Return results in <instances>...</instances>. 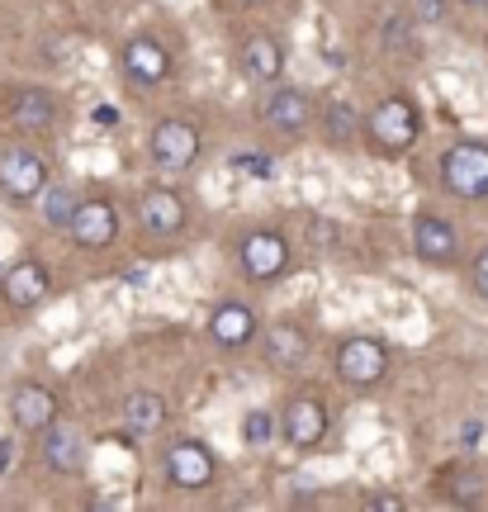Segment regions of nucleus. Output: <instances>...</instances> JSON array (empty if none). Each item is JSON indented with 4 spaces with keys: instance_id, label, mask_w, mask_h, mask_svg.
I'll use <instances>...</instances> for the list:
<instances>
[{
    "instance_id": "6e6552de",
    "label": "nucleus",
    "mask_w": 488,
    "mask_h": 512,
    "mask_svg": "<svg viewBox=\"0 0 488 512\" xmlns=\"http://www.w3.org/2000/svg\"><path fill=\"white\" fill-rule=\"evenodd\" d=\"M147 152L162 171H185V166L199 162V128L185 124V119H162L147 138Z\"/></svg>"
},
{
    "instance_id": "a211bd4d",
    "label": "nucleus",
    "mask_w": 488,
    "mask_h": 512,
    "mask_svg": "<svg viewBox=\"0 0 488 512\" xmlns=\"http://www.w3.org/2000/svg\"><path fill=\"white\" fill-rule=\"evenodd\" d=\"M280 427H285V441H290L294 451H313L327 437V408L318 399H294Z\"/></svg>"
},
{
    "instance_id": "c756f323",
    "label": "nucleus",
    "mask_w": 488,
    "mask_h": 512,
    "mask_svg": "<svg viewBox=\"0 0 488 512\" xmlns=\"http://www.w3.org/2000/svg\"><path fill=\"white\" fill-rule=\"evenodd\" d=\"M365 508H384V512H403V498H394V494H365Z\"/></svg>"
},
{
    "instance_id": "f8f14e48",
    "label": "nucleus",
    "mask_w": 488,
    "mask_h": 512,
    "mask_svg": "<svg viewBox=\"0 0 488 512\" xmlns=\"http://www.w3.org/2000/svg\"><path fill=\"white\" fill-rule=\"evenodd\" d=\"M138 223H143L152 238H176L185 228V200L166 185H152L143 200H138Z\"/></svg>"
},
{
    "instance_id": "c85d7f7f",
    "label": "nucleus",
    "mask_w": 488,
    "mask_h": 512,
    "mask_svg": "<svg viewBox=\"0 0 488 512\" xmlns=\"http://www.w3.org/2000/svg\"><path fill=\"white\" fill-rule=\"evenodd\" d=\"M441 15H446V0H417V19L422 24H436Z\"/></svg>"
},
{
    "instance_id": "aec40b11",
    "label": "nucleus",
    "mask_w": 488,
    "mask_h": 512,
    "mask_svg": "<svg viewBox=\"0 0 488 512\" xmlns=\"http://www.w3.org/2000/svg\"><path fill=\"white\" fill-rule=\"evenodd\" d=\"M266 356L275 370H299L308 361V332L299 323H275L266 332Z\"/></svg>"
},
{
    "instance_id": "4468645a",
    "label": "nucleus",
    "mask_w": 488,
    "mask_h": 512,
    "mask_svg": "<svg viewBox=\"0 0 488 512\" xmlns=\"http://www.w3.org/2000/svg\"><path fill=\"white\" fill-rule=\"evenodd\" d=\"M266 124L275 128V133H285V138H299L308 128V119H313V105H308V95L299 91V86H280L275 81L271 95H266Z\"/></svg>"
},
{
    "instance_id": "cd10ccee",
    "label": "nucleus",
    "mask_w": 488,
    "mask_h": 512,
    "mask_svg": "<svg viewBox=\"0 0 488 512\" xmlns=\"http://www.w3.org/2000/svg\"><path fill=\"white\" fill-rule=\"evenodd\" d=\"M308 238H313V247H332V242H337V223L332 219H308Z\"/></svg>"
},
{
    "instance_id": "72a5a7b5",
    "label": "nucleus",
    "mask_w": 488,
    "mask_h": 512,
    "mask_svg": "<svg viewBox=\"0 0 488 512\" xmlns=\"http://www.w3.org/2000/svg\"><path fill=\"white\" fill-rule=\"evenodd\" d=\"M465 5H488V0H465Z\"/></svg>"
},
{
    "instance_id": "1a4fd4ad",
    "label": "nucleus",
    "mask_w": 488,
    "mask_h": 512,
    "mask_svg": "<svg viewBox=\"0 0 488 512\" xmlns=\"http://www.w3.org/2000/svg\"><path fill=\"white\" fill-rule=\"evenodd\" d=\"M119 67H124V76L133 81V86L152 91V86H162L166 76H171V53H166L152 34H138V38H128V43H124Z\"/></svg>"
},
{
    "instance_id": "bb28decb",
    "label": "nucleus",
    "mask_w": 488,
    "mask_h": 512,
    "mask_svg": "<svg viewBox=\"0 0 488 512\" xmlns=\"http://www.w3.org/2000/svg\"><path fill=\"white\" fill-rule=\"evenodd\" d=\"M460 484H451V498H460V503H474V498H484V479L474 475H460V470H451Z\"/></svg>"
},
{
    "instance_id": "473e14b6",
    "label": "nucleus",
    "mask_w": 488,
    "mask_h": 512,
    "mask_svg": "<svg viewBox=\"0 0 488 512\" xmlns=\"http://www.w3.org/2000/svg\"><path fill=\"white\" fill-rule=\"evenodd\" d=\"M10 460H15V446H10V441H0V475L10 470Z\"/></svg>"
},
{
    "instance_id": "6ab92c4d",
    "label": "nucleus",
    "mask_w": 488,
    "mask_h": 512,
    "mask_svg": "<svg viewBox=\"0 0 488 512\" xmlns=\"http://www.w3.org/2000/svg\"><path fill=\"white\" fill-rule=\"evenodd\" d=\"M10 119H15V128H24V133H43V128H53L57 95L43 91V86H24V91L15 95V110H10Z\"/></svg>"
},
{
    "instance_id": "dca6fc26",
    "label": "nucleus",
    "mask_w": 488,
    "mask_h": 512,
    "mask_svg": "<svg viewBox=\"0 0 488 512\" xmlns=\"http://www.w3.org/2000/svg\"><path fill=\"white\" fill-rule=\"evenodd\" d=\"M209 337H214V347H223V351L247 347L256 337V313L247 309V304H237V299H223V304L209 313Z\"/></svg>"
},
{
    "instance_id": "5701e85b",
    "label": "nucleus",
    "mask_w": 488,
    "mask_h": 512,
    "mask_svg": "<svg viewBox=\"0 0 488 512\" xmlns=\"http://www.w3.org/2000/svg\"><path fill=\"white\" fill-rule=\"evenodd\" d=\"M38 204H43V223H48V228H67L81 200H76V190L67 181H48L43 195H38Z\"/></svg>"
},
{
    "instance_id": "ddd939ff",
    "label": "nucleus",
    "mask_w": 488,
    "mask_h": 512,
    "mask_svg": "<svg viewBox=\"0 0 488 512\" xmlns=\"http://www.w3.org/2000/svg\"><path fill=\"white\" fill-rule=\"evenodd\" d=\"M43 465L53 470V475H81V465H86V441L76 432L72 422H48L43 427Z\"/></svg>"
},
{
    "instance_id": "0eeeda50",
    "label": "nucleus",
    "mask_w": 488,
    "mask_h": 512,
    "mask_svg": "<svg viewBox=\"0 0 488 512\" xmlns=\"http://www.w3.org/2000/svg\"><path fill=\"white\" fill-rule=\"evenodd\" d=\"M162 470H166V484H176V489H209L214 484V456H209V446L204 441H171L162 456Z\"/></svg>"
},
{
    "instance_id": "a878e982",
    "label": "nucleus",
    "mask_w": 488,
    "mask_h": 512,
    "mask_svg": "<svg viewBox=\"0 0 488 512\" xmlns=\"http://www.w3.org/2000/svg\"><path fill=\"white\" fill-rule=\"evenodd\" d=\"M233 166L247 171V176H256V181H271V157H261V152H237Z\"/></svg>"
},
{
    "instance_id": "f03ea898",
    "label": "nucleus",
    "mask_w": 488,
    "mask_h": 512,
    "mask_svg": "<svg viewBox=\"0 0 488 512\" xmlns=\"http://www.w3.org/2000/svg\"><path fill=\"white\" fill-rule=\"evenodd\" d=\"M361 128L384 147V152H403V147L417 143L422 119H417V105L408 100V95H384L380 105L361 119Z\"/></svg>"
},
{
    "instance_id": "2eb2a0df",
    "label": "nucleus",
    "mask_w": 488,
    "mask_h": 512,
    "mask_svg": "<svg viewBox=\"0 0 488 512\" xmlns=\"http://www.w3.org/2000/svg\"><path fill=\"white\" fill-rule=\"evenodd\" d=\"M237 67H242V76L256 81V86H275V81L285 76V48H280L271 34H252L242 43V53H237Z\"/></svg>"
},
{
    "instance_id": "423d86ee",
    "label": "nucleus",
    "mask_w": 488,
    "mask_h": 512,
    "mask_svg": "<svg viewBox=\"0 0 488 512\" xmlns=\"http://www.w3.org/2000/svg\"><path fill=\"white\" fill-rule=\"evenodd\" d=\"M48 294H53L48 266H43V261H34V256H24V261H15V266H5V271H0V299H5L15 313L38 309Z\"/></svg>"
},
{
    "instance_id": "9d476101",
    "label": "nucleus",
    "mask_w": 488,
    "mask_h": 512,
    "mask_svg": "<svg viewBox=\"0 0 488 512\" xmlns=\"http://www.w3.org/2000/svg\"><path fill=\"white\" fill-rule=\"evenodd\" d=\"M67 233H72L86 252H100V247H109V242L119 238V209L109 200H81L72 223H67Z\"/></svg>"
},
{
    "instance_id": "2f4dec72",
    "label": "nucleus",
    "mask_w": 488,
    "mask_h": 512,
    "mask_svg": "<svg viewBox=\"0 0 488 512\" xmlns=\"http://www.w3.org/2000/svg\"><path fill=\"white\" fill-rule=\"evenodd\" d=\"M460 441H465V446H474V441H484V422H465V427H460Z\"/></svg>"
},
{
    "instance_id": "f257e3e1",
    "label": "nucleus",
    "mask_w": 488,
    "mask_h": 512,
    "mask_svg": "<svg viewBox=\"0 0 488 512\" xmlns=\"http://www.w3.org/2000/svg\"><path fill=\"white\" fill-rule=\"evenodd\" d=\"M441 185L455 200H488V143L479 138H460L441 152Z\"/></svg>"
},
{
    "instance_id": "393cba45",
    "label": "nucleus",
    "mask_w": 488,
    "mask_h": 512,
    "mask_svg": "<svg viewBox=\"0 0 488 512\" xmlns=\"http://www.w3.org/2000/svg\"><path fill=\"white\" fill-rule=\"evenodd\" d=\"M384 43H389V48H408V43H413V19L408 15H389L384 19Z\"/></svg>"
},
{
    "instance_id": "412c9836",
    "label": "nucleus",
    "mask_w": 488,
    "mask_h": 512,
    "mask_svg": "<svg viewBox=\"0 0 488 512\" xmlns=\"http://www.w3.org/2000/svg\"><path fill=\"white\" fill-rule=\"evenodd\" d=\"M124 422H128V432L152 437V432L166 422V399L162 394H152V389H133V394L124 399Z\"/></svg>"
},
{
    "instance_id": "f3484780",
    "label": "nucleus",
    "mask_w": 488,
    "mask_h": 512,
    "mask_svg": "<svg viewBox=\"0 0 488 512\" xmlns=\"http://www.w3.org/2000/svg\"><path fill=\"white\" fill-rule=\"evenodd\" d=\"M57 418V394L43 389V384H19L10 394V422L19 432H43L48 422Z\"/></svg>"
},
{
    "instance_id": "9b49d317",
    "label": "nucleus",
    "mask_w": 488,
    "mask_h": 512,
    "mask_svg": "<svg viewBox=\"0 0 488 512\" xmlns=\"http://www.w3.org/2000/svg\"><path fill=\"white\" fill-rule=\"evenodd\" d=\"M413 252L422 256L427 266H451L455 256H460V233H455L451 219H441V214H417Z\"/></svg>"
},
{
    "instance_id": "20e7f679",
    "label": "nucleus",
    "mask_w": 488,
    "mask_h": 512,
    "mask_svg": "<svg viewBox=\"0 0 488 512\" xmlns=\"http://www.w3.org/2000/svg\"><path fill=\"white\" fill-rule=\"evenodd\" d=\"M237 261H242V275H247V280L271 285V280H280V275L290 271V242H285V233H275V228H256V233L242 238Z\"/></svg>"
},
{
    "instance_id": "39448f33",
    "label": "nucleus",
    "mask_w": 488,
    "mask_h": 512,
    "mask_svg": "<svg viewBox=\"0 0 488 512\" xmlns=\"http://www.w3.org/2000/svg\"><path fill=\"white\" fill-rule=\"evenodd\" d=\"M337 375L351 389H375L389 375V347L380 337H346L337 347Z\"/></svg>"
},
{
    "instance_id": "b1692460",
    "label": "nucleus",
    "mask_w": 488,
    "mask_h": 512,
    "mask_svg": "<svg viewBox=\"0 0 488 512\" xmlns=\"http://www.w3.org/2000/svg\"><path fill=\"white\" fill-rule=\"evenodd\" d=\"M271 437H275V418L266 408H252V413L242 418V441H247V446H271Z\"/></svg>"
},
{
    "instance_id": "7ed1b4c3",
    "label": "nucleus",
    "mask_w": 488,
    "mask_h": 512,
    "mask_svg": "<svg viewBox=\"0 0 488 512\" xmlns=\"http://www.w3.org/2000/svg\"><path fill=\"white\" fill-rule=\"evenodd\" d=\"M48 181H53V176H48V162L38 157L34 147L19 143V147H5V152H0V190H5V200L34 204Z\"/></svg>"
},
{
    "instance_id": "4be33fe9",
    "label": "nucleus",
    "mask_w": 488,
    "mask_h": 512,
    "mask_svg": "<svg viewBox=\"0 0 488 512\" xmlns=\"http://www.w3.org/2000/svg\"><path fill=\"white\" fill-rule=\"evenodd\" d=\"M323 138L332 147H351L356 138H361V114H356V105H351V100H332V105H327Z\"/></svg>"
},
{
    "instance_id": "7c9ffc66",
    "label": "nucleus",
    "mask_w": 488,
    "mask_h": 512,
    "mask_svg": "<svg viewBox=\"0 0 488 512\" xmlns=\"http://www.w3.org/2000/svg\"><path fill=\"white\" fill-rule=\"evenodd\" d=\"M474 290L488 299V247L479 252V261H474Z\"/></svg>"
}]
</instances>
